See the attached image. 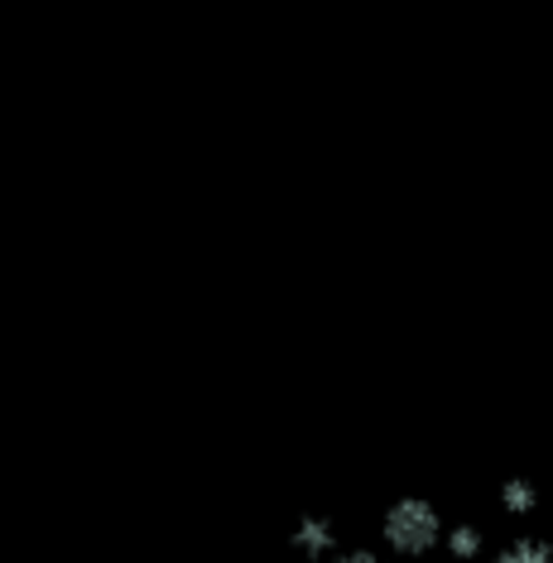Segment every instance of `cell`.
I'll return each instance as SVG.
<instances>
[{"mask_svg":"<svg viewBox=\"0 0 553 563\" xmlns=\"http://www.w3.org/2000/svg\"><path fill=\"white\" fill-rule=\"evenodd\" d=\"M380 534H385V544H390L395 554L419 559V554H433V549L447 540V525H443L439 510L423 501V496H405V501H395L390 510H385Z\"/></svg>","mask_w":553,"mask_h":563,"instance_id":"obj_1","label":"cell"},{"mask_svg":"<svg viewBox=\"0 0 553 563\" xmlns=\"http://www.w3.org/2000/svg\"><path fill=\"white\" fill-rule=\"evenodd\" d=\"M299 549L308 559H328L332 549H338V530H332L328 520H303L299 525Z\"/></svg>","mask_w":553,"mask_h":563,"instance_id":"obj_2","label":"cell"},{"mask_svg":"<svg viewBox=\"0 0 553 563\" xmlns=\"http://www.w3.org/2000/svg\"><path fill=\"white\" fill-rule=\"evenodd\" d=\"M496 563H553V544L534 540V534H520L496 554Z\"/></svg>","mask_w":553,"mask_h":563,"instance_id":"obj_3","label":"cell"},{"mask_svg":"<svg viewBox=\"0 0 553 563\" xmlns=\"http://www.w3.org/2000/svg\"><path fill=\"white\" fill-rule=\"evenodd\" d=\"M539 506V492L530 482H506L500 486V510H510V516H530Z\"/></svg>","mask_w":553,"mask_h":563,"instance_id":"obj_4","label":"cell"},{"mask_svg":"<svg viewBox=\"0 0 553 563\" xmlns=\"http://www.w3.org/2000/svg\"><path fill=\"white\" fill-rule=\"evenodd\" d=\"M443 544H447V554L453 559H477L482 554V530L477 525H453Z\"/></svg>","mask_w":553,"mask_h":563,"instance_id":"obj_5","label":"cell"},{"mask_svg":"<svg viewBox=\"0 0 553 563\" xmlns=\"http://www.w3.org/2000/svg\"><path fill=\"white\" fill-rule=\"evenodd\" d=\"M332 563H390V559H380V554H370V549H352V554H338Z\"/></svg>","mask_w":553,"mask_h":563,"instance_id":"obj_6","label":"cell"}]
</instances>
